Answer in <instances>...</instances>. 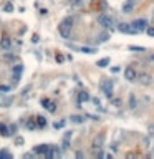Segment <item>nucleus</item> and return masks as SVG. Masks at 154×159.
<instances>
[{
  "label": "nucleus",
  "instance_id": "6",
  "mask_svg": "<svg viewBox=\"0 0 154 159\" xmlns=\"http://www.w3.org/2000/svg\"><path fill=\"white\" fill-rule=\"evenodd\" d=\"M118 30H120L121 33H128V35H136V33H139V31L136 30L134 27H133V23H120V25H118Z\"/></svg>",
  "mask_w": 154,
  "mask_h": 159
},
{
  "label": "nucleus",
  "instance_id": "23",
  "mask_svg": "<svg viewBox=\"0 0 154 159\" xmlns=\"http://www.w3.org/2000/svg\"><path fill=\"white\" fill-rule=\"evenodd\" d=\"M22 70H23L22 65H17L15 68H13V75H20V73H22Z\"/></svg>",
  "mask_w": 154,
  "mask_h": 159
},
{
  "label": "nucleus",
  "instance_id": "5",
  "mask_svg": "<svg viewBox=\"0 0 154 159\" xmlns=\"http://www.w3.org/2000/svg\"><path fill=\"white\" fill-rule=\"evenodd\" d=\"M138 83L143 84V86H151L152 84V75L143 71V73H138Z\"/></svg>",
  "mask_w": 154,
  "mask_h": 159
},
{
  "label": "nucleus",
  "instance_id": "19",
  "mask_svg": "<svg viewBox=\"0 0 154 159\" xmlns=\"http://www.w3.org/2000/svg\"><path fill=\"white\" fill-rule=\"evenodd\" d=\"M3 60H5V61H13V60H15V55L7 51V55H3Z\"/></svg>",
  "mask_w": 154,
  "mask_h": 159
},
{
  "label": "nucleus",
  "instance_id": "13",
  "mask_svg": "<svg viewBox=\"0 0 154 159\" xmlns=\"http://www.w3.org/2000/svg\"><path fill=\"white\" fill-rule=\"evenodd\" d=\"M41 104H43V108H47L50 113H55V109H57L55 108L57 104H55L53 101H50V100H41Z\"/></svg>",
  "mask_w": 154,
  "mask_h": 159
},
{
  "label": "nucleus",
  "instance_id": "16",
  "mask_svg": "<svg viewBox=\"0 0 154 159\" xmlns=\"http://www.w3.org/2000/svg\"><path fill=\"white\" fill-rule=\"evenodd\" d=\"M37 126H38V129H43L45 126H47V119L43 118V116H37Z\"/></svg>",
  "mask_w": 154,
  "mask_h": 159
},
{
  "label": "nucleus",
  "instance_id": "34",
  "mask_svg": "<svg viewBox=\"0 0 154 159\" xmlns=\"http://www.w3.org/2000/svg\"><path fill=\"white\" fill-rule=\"evenodd\" d=\"M57 61H63V56L61 55H57Z\"/></svg>",
  "mask_w": 154,
  "mask_h": 159
},
{
  "label": "nucleus",
  "instance_id": "27",
  "mask_svg": "<svg viewBox=\"0 0 154 159\" xmlns=\"http://www.w3.org/2000/svg\"><path fill=\"white\" fill-rule=\"evenodd\" d=\"M3 10H5V12H12V10H13V5H12V3H7V5L3 7Z\"/></svg>",
  "mask_w": 154,
  "mask_h": 159
},
{
  "label": "nucleus",
  "instance_id": "24",
  "mask_svg": "<svg viewBox=\"0 0 154 159\" xmlns=\"http://www.w3.org/2000/svg\"><path fill=\"white\" fill-rule=\"evenodd\" d=\"M0 157H12V154H10L8 151L2 149V151H0Z\"/></svg>",
  "mask_w": 154,
  "mask_h": 159
},
{
  "label": "nucleus",
  "instance_id": "12",
  "mask_svg": "<svg viewBox=\"0 0 154 159\" xmlns=\"http://www.w3.org/2000/svg\"><path fill=\"white\" fill-rule=\"evenodd\" d=\"M0 134H2L3 137H10V136H12V129H10L7 124L0 123Z\"/></svg>",
  "mask_w": 154,
  "mask_h": 159
},
{
  "label": "nucleus",
  "instance_id": "32",
  "mask_svg": "<svg viewBox=\"0 0 154 159\" xmlns=\"http://www.w3.org/2000/svg\"><path fill=\"white\" fill-rule=\"evenodd\" d=\"M0 90L2 91H10V86H0Z\"/></svg>",
  "mask_w": 154,
  "mask_h": 159
},
{
  "label": "nucleus",
  "instance_id": "4",
  "mask_svg": "<svg viewBox=\"0 0 154 159\" xmlns=\"http://www.w3.org/2000/svg\"><path fill=\"white\" fill-rule=\"evenodd\" d=\"M12 48V38L7 31H3L2 37H0V50L2 51H8Z\"/></svg>",
  "mask_w": 154,
  "mask_h": 159
},
{
  "label": "nucleus",
  "instance_id": "29",
  "mask_svg": "<svg viewBox=\"0 0 154 159\" xmlns=\"http://www.w3.org/2000/svg\"><path fill=\"white\" fill-rule=\"evenodd\" d=\"M129 50H133V51H144V48L143 47H129Z\"/></svg>",
  "mask_w": 154,
  "mask_h": 159
},
{
  "label": "nucleus",
  "instance_id": "8",
  "mask_svg": "<svg viewBox=\"0 0 154 159\" xmlns=\"http://www.w3.org/2000/svg\"><path fill=\"white\" fill-rule=\"evenodd\" d=\"M124 78L128 81H136L138 80V71L134 66H126L124 68Z\"/></svg>",
  "mask_w": 154,
  "mask_h": 159
},
{
  "label": "nucleus",
  "instance_id": "15",
  "mask_svg": "<svg viewBox=\"0 0 154 159\" xmlns=\"http://www.w3.org/2000/svg\"><path fill=\"white\" fill-rule=\"evenodd\" d=\"M78 98H80V103H83V101H90L91 100V96L88 94V91H80V94H78Z\"/></svg>",
  "mask_w": 154,
  "mask_h": 159
},
{
  "label": "nucleus",
  "instance_id": "25",
  "mask_svg": "<svg viewBox=\"0 0 154 159\" xmlns=\"http://www.w3.org/2000/svg\"><path fill=\"white\" fill-rule=\"evenodd\" d=\"M65 123H66L65 119H63V121H57V123H55L53 126H55V128H57V129H60V128H63V126H65Z\"/></svg>",
  "mask_w": 154,
  "mask_h": 159
},
{
  "label": "nucleus",
  "instance_id": "20",
  "mask_svg": "<svg viewBox=\"0 0 154 159\" xmlns=\"http://www.w3.org/2000/svg\"><path fill=\"white\" fill-rule=\"evenodd\" d=\"M108 63H110V58H101L100 61H98V66L104 68V66H108Z\"/></svg>",
  "mask_w": 154,
  "mask_h": 159
},
{
  "label": "nucleus",
  "instance_id": "17",
  "mask_svg": "<svg viewBox=\"0 0 154 159\" xmlns=\"http://www.w3.org/2000/svg\"><path fill=\"white\" fill-rule=\"evenodd\" d=\"M71 123H75V124H81L83 121H85V116H80V114H73L71 118Z\"/></svg>",
  "mask_w": 154,
  "mask_h": 159
},
{
  "label": "nucleus",
  "instance_id": "35",
  "mask_svg": "<svg viewBox=\"0 0 154 159\" xmlns=\"http://www.w3.org/2000/svg\"><path fill=\"white\" fill-rule=\"evenodd\" d=\"M149 133L154 134V126H149Z\"/></svg>",
  "mask_w": 154,
  "mask_h": 159
},
{
  "label": "nucleus",
  "instance_id": "14",
  "mask_svg": "<svg viewBox=\"0 0 154 159\" xmlns=\"http://www.w3.org/2000/svg\"><path fill=\"white\" fill-rule=\"evenodd\" d=\"M48 157H60L61 156V153H60V149L58 147H55V146H51V149H50V153L47 154Z\"/></svg>",
  "mask_w": 154,
  "mask_h": 159
},
{
  "label": "nucleus",
  "instance_id": "3",
  "mask_svg": "<svg viewBox=\"0 0 154 159\" xmlns=\"http://www.w3.org/2000/svg\"><path fill=\"white\" fill-rule=\"evenodd\" d=\"M100 90L111 100V98H113V81L111 80H101L100 81Z\"/></svg>",
  "mask_w": 154,
  "mask_h": 159
},
{
  "label": "nucleus",
  "instance_id": "26",
  "mask_svg": "<svg viewBox=\"0 0 154 159\" xmlns=\"http://www.w3.org/2000/svg\"><path fill=\"white\" fill-rule=\"evenodd\" d=\"M35 128H38V126L35 124L33 121H28V123H27V129H35Z\"/></svg>",
  "mask_w": 154,
  "mask_h": 159
},
{
  "label": "nucleus",
  "instance_id": "30",
  "mask_svg": "<svg viewBox=\"0 0 154 159\" xmlns=\"http://www.w3.org/2000/svg\"><path fill=\"white\" fill-rule=\"evenodd\" d=\"M15 144H23V137H15Z\"/></svg>",
  "mask_w": 154,
  "mask_h": 159
},
{
  "label": "nucleus",
  "instance_id": "18",
  "mask_svg": "<svg viewBox=\"0 0 154 159\" xmlns=\"http://www.w3.org/2000/svg\"><path fill=\"white\" fill-rule=\"evenodd\" d=\"M129 108H131V109H134L136 108V96H134V94H129Z\"/></svg>",
  "mask_w": 154,
  "mask_h": 159
},
{
  "label": "nucleus",
  "instance_id": "31",
  "mask_svg": "<svg viewBox=\"0 0 154 159\" xmlns=\"http://www.w3.org/2000/svg\"><path fill=\"white\" fill-rule=\"evenodd\" d=\"M91 101H93V103H94V104H96V108H98V106H100V103H101V101H100V100H98V98H93V100H91Z\"/></svg>",
  "mask_w": 154,
  "mask_h": 159
},
{
  "label": "nucleus",
  "instance_id": "9",
  "mask_svg": "<svg viewBox=\"0 0 154 159\" xmlns=\"http://www.w3.org/2000/svg\"><path fill=\"white\" fill-rule=\"evenodd\" d=\"M50 149H51L50 144H38V146L33 147V153L35 154H43V156H47V154L50 153Z\"/></svg>",
  "mask_w": 154,
  "mask_h": 159
},
{
  "label": "nucleus",
  "instance_id": "7",
  "mask_svg": "<svg viewBox=\"0 0 154 159\" xmlns=\"http://www.w3.org/2000/svg\"><path fill=\"white\" fill-rule=\"evenodd\" d=\"M103 143H104V133H100L96 137L93 139V143H91V149L96 153V151H100L101 147H103Z\"/></svg>",
  "mask_w": 154,
  "mask_h": 159
},
{
  "label": "nucleus",
  "instance_id": "11",
  "mask_svg": "<svg viewBox=\"0 0 154 159\" xmlns=\"http://www.w3.org/2000/svg\"><path fill=\"white\" fill-rule=\"evenodd\" d=\"M136 7V0H126L123 3V13H131Z\"/></svg>",
  "mask_w": 154,
  "mask_h": 159
},
{
  "label": "nucleus",
  "instance_id": "1",
  "mask_svg": "<svg viewBox=\"0 0 154 159\" xmlns=\"http://www.w3.org/2000/svg\"><path fill=\"white\" fill-rule=\"evenodd\" d=\"M71 30H73V20L70 17L63 18L60 23H58V33L61 35L63 38H68L71 35Z\"/></svg>",
  "mask_w": 154,
  "mask_h": 159
},
{
  "label": "nucleus",
  "instance_id": "33",
  "mask_svg": "<svg viewBox=\"0 0 154 159\" xmlns=\"http://www.w3.org/2000/svg\"><path fill=\"white\" fill-rule=\"evenodd\" d=\"M31 41H33V43H37V41H38V35H33V40H31Z\"/></svg>",
  "mask_w": 154,
  "mask_h": 159
},
{
  "label": "nucleus",
  "instance_id": "21",
  "mask_svg": "<svg viewBox=\"0 0 154 159\" xmlns=\"http://www.w3.org/2000/svg\"><path fill=\"white\" fill-rule=\"evenodd\" d=\"M111 103H113L114 106H116V108H120V106L123 104V101H121L120 98H111Z\"/></svg>",
  "mask_w": 154,
  "mask_h": 159
},
{
  "label": "nucleus",
  "instance_id": "2",
  "mask_svg": "<svg viewBox=\"0 0 154 159\" xmlns=\"http://www.w3.org/2000/svg\"><path fill=\"white\" fill-rule=\"evenodd\" d=\"M98 23L103 28H106V30H113L114 28V20L110 15H106V13H100L98 15Z\"/></svg>",
  "mask_w": 154,
  "mask_h": 159
},
{
  "label": "nucleus",
  "instance_id": "22",
  "mask_svg": "<svg viewBox=\"0 0 154 159\" xmlns=\"http://www.w3.org/2000/svg\"><path fill=\"white\" fill-rule=\"evenodd\" d=\"M146 33H148L149 37H154V23H152V25H149L148 28H146Z\"/></svg>",
  "mask_w": 154,
  "mask_h": 159
},
{
  "label": "nucleus",
  "instance_id": "28",
  "mask_svg": "<svg viewBox=\"0 0 154 159\" xmlns=\"http://www.w3.org/2000/svg\"><path fill=\"white\" fill-rule=\"evenodd\" d=\"M106 40H108V33H103V35H100V40H98V41L103 43V41H106Z\"/></svg>",
  "mask_w": 154,
  "mask_h": 159
},
{
  "label": "nucleus",
  "instance_id": "10",
  "mask_svg": "<svg viewBox=\"0 0 154 159\" xmlns=\"http://www.w3.org/2000/svg\"><path fill=\"white\" fill-rule=\"evenodd\" d=\"M133 27H134L138 31H143V30H146V28H148L149 25H148V20L138 18V20H134V22H133Z\"/></svg>",
  "mask_w": 154,
  "mask_h": 159
}]
</instances>
